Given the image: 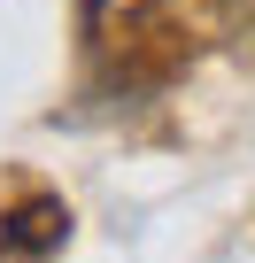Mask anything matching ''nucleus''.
Segmentation results:
<instances>
[{"label":"nucleus","instance_id":"f257e3e1","mask_svg":"<svg viewBox=\"0 0 255 263\" xmlns=\"http://www.w3.org/2000/svg\"><path fill=\"white\" fill-rule=\"evenodd\" d=\"M62 201H24L8 224H0V248H8V255H47L54 240H62Z\"/></svg>","mask_w":255,"mask_h":263}]
</instances>
